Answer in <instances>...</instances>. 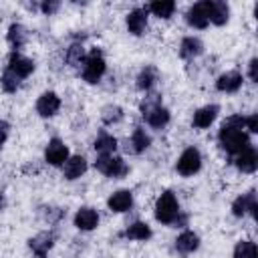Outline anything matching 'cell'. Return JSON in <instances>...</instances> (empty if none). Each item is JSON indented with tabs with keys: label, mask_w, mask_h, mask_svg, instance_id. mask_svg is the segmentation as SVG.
Returning <instances> with one entry per match:
<instances>
[{
	"label": "cell",
	"mask_w": 258,
	"mask_h": 258,
	"mask_svg": "<svg viewBox=\"0 0 258 258\" xmlns=\"http://www.w3.org/2000/svg\"><path fill=\"white\" fill-rule=\"evenodd\" d=\"M220 145L228 151V153H242L244 149L250 147V139L248 135L240 129V127H230L226 123H222V129H220Z\"/></svg>",
	"instance_id": "cell-1"
},
{
	"label": "cell",
	"mask_w": 258,
	"mask_h": 258,
	"mask_svg": "<svg viewBox=\"0 0 258 258\" xmlns=\"http://www.w3.org/2000/svg\"><path fill=\"white\" fill-rule=\"evenodd\" d=\"M177 216H179V204H177L173 191H163L157 198V204H155V218H157V222H161V224H175Z\"/></svg>",
	"instance_id": "cell-2"
},
{
	"label": "cell",
	"mask_w": 258,
	"mask_h": 258,
	"mask_svg": "<svg viewBox=\"0 0 258 258\" xmlns=\"http://www.w3.org/2000/svg\"><path fill=\"white\" fill-rule=\"evenodd\" d=\"M95 167L103 173V175H109V177H123L127 175L129 167L125 165V161L113 153H107V155H99L97 161H95Z\"/></svg>",
	"instance_id": "cell-3"
},
{
	"label": "cell",
	"mask_w": 258,
	"mask_h": 258,
	"mask_svg": "<svg viewBox=\"0 0 258 258\" xmlns=\"http://www.w3.org/2000/svg\"><path fill=\"white\" fill-rule=\"evenodd\" d=\"M105 73V60L101 56V50H91V54L85 58L83 64V79L87 83H97Z\"/></svg>",
	"instance_id": "cell-4"
},
{
	"label": "cell",
	"mask_w": 258,
	"mask_h": 258,
	"mask_svg": "<svg viewBox=\"0 0 258 258\" xmlns=\"http://www.w3.org/2000/svg\"><path fill=\"white\" fill-rule=\"evenodd\" d=\"M175 167H177V171H179L181 175H185V177L198 173L200 167H202V155H200V151H198L196 147H187V149L179 155Z\"/></svg>",
	"instance_id": "cell-5"
},
{
	"label": "cell",
	"mask_w": 258,
	"mask_h": 258,
	"mask_svg": "<svg viewBox=\"0 0 258 258\" xmlns=\"http://www.w3.org/2000/svg\"><path fill=\"white\" fill-rule=\"evenodd\" d=\"M210 8H212V2L210 0H202V2H196L185 18H187V24L194 26V28H206L208 22H210Z\"/></svg>",
	"instance_id": "cell-6"
},
{
	"label": "cell",
	"mask_w": 258,
	"mask_h": 258,
	"mask_svg": "<svg viewBox=\"0 0 258 258\" xmlns=\"http://www.w3.org/2000/svg\"><path fill=\"white\" fill-rule=\"evenodd\" d=\"M44 159H46L50 165H62V163L69 159V149H67V145H64L60 139H50L48 145H46V151H44Z\"/></svg>",
	"instance_id": "cell-7"
},
{
	"label": "cell",
	"mask_w": 258,
	"mask_h": 258,
	"mask_svg": "<svg viewBox=\"0 0 258 258\" xmlns=\"http://www.w3.org/2000/svg\"><path fill=\"white\" fill-rule=\"evenodd\" d=\"M58 107H60V99H58V95L52 93V91L42 93V95L38 97V101H36V113H38L40 117H52V115L58 111Z\"/></svg>",
	"instance_id": "cell-8"
},
{
	"label": "cell",
	"mask_w": 258,
	"mask_h": 258,
	"mask_svg": "<svg viewBox=\"0 0 258 258\" xmlns=\"http://www.w3.org/2000/svg\"><path fill=\"white\" fill-rule=\"evenodd\" d=\"M232 214L238 216V218H242L246 214H252V216L256 214V194H254V189L236 198V202L232 204Z\"/></svg>",
	"instance_id": "cell-9"
},
{
	"label": "cell",
	"mask_w": 258,
	"mask_h": 258,
	"mask_svg": "<svg viewBox=\"0 0 258 258\" xmlns=\"http://www.w3.org/2000/svg\"><path fill=\"white\" fill-rule=\"evenodd\" d=\"M125 22H127V28H129L131 34H135V36L143 34V30L147 26V8H135V10H131L127 14Z\"/></svg>",
	"instance_id": "cell-10"
},
{
	"label": "cell",
	"mask_w": 258,
	"mask_h": 258,
	"mask_svg": "<svg viewBox=\"0 0 258 258\" xmlns=\"http://www.w3.org/2000/svg\"><path fill=\"white\" fill-rule=\"evenodd\" d=\"M8 69H10L16 77L24 79V77H28V75L34 71V62H32L30 58L18 54V52H12L10 58H8Z\"/></svg>",
	"instance_id": "cell-11"
},
{
	"label": "cell",
	"mask_w": 258,
	"mask_h": 258,
	"mask_svg": "<svg viewBox=\"0 0 258 258\" xmlns=\"http://www.w3.org/2000/svg\"><path fill=\"white\" fill-rule=\"evenodd\" d=\"M242 87V75L238 71H230L218 77L216 81V89L222 93H236Z\"/></svg>",
	"instance_id": "cell-12"
},
{
	"label": "cell",
	"mask_w": 258,
	"mask_h": 258,
	"mask_svg": "<svg viewBox=\"0 0 258 258\" xmlns=\"http://www.w3.org/2000/svg\"><path fill=\"white\" fill-rule=\"evenodd\" d=\"M131 204H133V196L129 189H119V191L111 194L107 200V206L111 212H127L131 208Z\"/></svg>",
	"instance_id": "cell-13"
},
{
	"label": "cell",
	"mask_w": 258,
	"mask_h": 258,
	"mask_svg": "<svg viewBox=\"0 0 258 258\" xmlns=\"http://www.w3.org/2000/svg\"><path fill=\"white\" fill-rule=\"evenodd\" d=\"M97 224H99V214H97L93 208H81V210L75 214V226H77L79 230L89 232V230L97 228Z\"/></svg>",
	"instance_id": "cell-14"
},
{
	"label": "cell",
	"mask_w": 258,
	"mask_h": 258,
	"mask_svg": "<svg viewBox=\"0 0 258 258\" xmlns=\"http://www.w3.org/2000/svg\"><path fill=\"white\" fill-rule=\"evenodd\" d=\"M218 111H220L218 105H206V107L198 109V111L194 113V125H196L198 129L210 127V125L214 123V119L218 117Z\"/></svg>",
	"instance_id": "cell-15"
},
{
	"label": "cell",
	"mask_w": 258,
	"mask_h": 258,
	"mask_svg": "<svg viewBox=\"0 0 258 258\" xmlns=\"http://www.w3.org/2000/svg\"><path fill=\"white\" fill-rule=\"evenodd\" d=\"M236 165H238V169L244 171V173L256 171V167H258V153H256V149L250 145L248 149H244L242 153H238Z\"/></svg>",
	"instance_id": "cell-16"
},
{
	"label": "cell",
	"mask_w": 258,
	"mask_h": 258,
	"mask_svg": "<svg viewBox=\"0 0 258 258\" xmlns=\"http://www.w3.org/2000/svg\"><path fill=\"white\" fill-rule=\"evenodd\" d=\"M87 171V159L83 155H73L64 161V177L67 179H77Z\"/></svg>",
	"instance_id": "cell-17"
},
{
	"label": "cell",
	"mask_w": 258,
	"mask_h": 258,
	"mask_svg": "<svg viewBox=\"0 0 258 258\" xmlns=\"http://www.w3.org/2000/svg\"><path fill=\"white\" fill-rule=\"evenodd\" d=\"M143 117H145V121H147L151 127H155V129H161V127H165V125L169 123V111H167L165 107H161V105H157V107L145 111Z\"/></svg>",
	"instance_id": "cell-18"
},
{
	"label": "cell",
	"mask_w": 258,
	"mask_h": 258,
	"mask_svg": "<svg viewBox=\"0 0 258 258\" xmlns=\"http://www.w3.org/2000/svg\"><path fill=\"white\" fill-rule=\"evenodd\" d=\"M52 244H54V236L50 232H40L34 238H30V242H28V246L34 254H46L52 248Z\"/></svg>",
	"instance_id": "cell-19"
},
{
	"label": "cell",
	"mask_w": 258,
	"mask_h": 258,
	"mask_svg": "<svg viewBox=\"0 0 258 258\" xmlns=\"http://www.w3.org/2000/svg\"><path fill=\"white\" fill-rule=\"evenodd\" d=\"M204 50V44L200 38H194V36H185L181 40V46H179V54L181 58H194L198 54H202Z\"/></svg>",
	"instance_id": "cell-20"
},
{
	"label": "cell",
	"mask_w": 258,
	"mask_h": 258,
	"mask_svg": "<svg viewBox=\"0 0 258 258\" xmlns=\"http://www.w3.org/2000/svg\"><path fill=\"white\" fill-rule=\"evenodd\" d=\"M26 38H28V32H26V28L22 24H10V28H8V42L14 48V52L26 44Z\"/></svg>",
	"instance_id": "cell-21"
},
{
	"label": "cell",
	"mask_w": 258,
	"mask_h": 258,
	"mask_svg": "<svg viewBox=\"0 0 258 258\" xmlns=\"http://www.w3.org/2000/svg\"><path fill=\"white\" fill-rule=\"evenodd\" d=\"M129 145H131V147H127V149H131L133 153H141V151H145V149L151 145V137L145 133V129L137 127V129L133 131L131 139H129Z\"/></svg>",
	"instance_id": "cell-22"
},
{
	"label": "cell",
	"mask_w": 258,
	"mask_h": 258,
	"mask_svg": "<svg viewBox=\"0 0 258 258\" xmlns=\"http://www.w3.org/2000/svg\"><path fill=\"white\" fill-rule=\"evenodd\" d=\"M198 246H200V238H198V234H194V232H183V234H179L177 240H175V248H177L179 252H183V254H189V252L198 250Z\"/></svg>",
	"instance_id": "cell-23"
},
{
	"label": "cell",
	"mask_w": 258,
	"mask_h": 258,
	"mask_svg": "<svg viewBox=\"0 0 258 258\" xmlns=\"http://www.w3.org/2000/svg\"><path fill=\"white\" fill-rule=\"evenodd\" d=\"M228 16H230V8L226 2H212V8H210V22H214L216 26H222L228 22Z\"/></svg>",
	"instance_id": "cell-24"
},
{
	"label": "cell",
	"mask_w": 258,
	"mask_h": 258,
	"mask_svg": "<svg viewBox=\"0 0 258 258\" xmlns=\"http://www.w3.org/2000/svg\"><path fill=\"white\" fill-rule=\"evenodd\" d=\"M123 236L129 238V240H149L151 238V230H149V226L145 222H135L125 230Z\"/></svg>",
	"instance_id": "cell-25"
},
{
	"label": "cell",
	"mask_w": 258,
	"mask_h": 258,
	"mask_svg": "<svg viewBox=\"0 0 258 258\" xmlns=\"http://www.w3.org/2000/svg\"><path fill=\"white\" fill-rule=\"evenodd\" d=\"M147 10L153 12L157 18H169L173 14V10H175V2H171V0H157V2H151Z\"/></svg>",
	"instance_id": "cell-26"
},
{
	"label": "cell",
	"mask_w": 258,
	"mask_h": 258,
	"mask_svg": "<svg viewBox=\"0 0 258 258\" xmlns=\"http://www.w3.org/2000/svg\"><path fill=\"white\" fill-rule=\"evenodd\" d=\"M117 149V139L113 135H99L95 139V151H99V155H107V153H113Z\"/></svg>",
	"instance_id": "cell-27"
},
{
	"label": "cell",
	"mask_w": 258,
	"mask_h": 258,
	"mask_svg": "<svg viewBox=\"0 0 258 258\" xmlns=\"http://www.w3.org/2000/svg\"><path fill=\"white\" fill-rule=\"evenodd\" d=\"M155 81H157V71H155V67H145V69L139 73V77H137V87H139L141 91H149Z\"/></svg>",
	"instance_id": "cell-28"
},
{
	"label": "cell",
	"mask_w": 258,
	"mask_h": 258,
	"mask_svg": "<svg viewBox=\"0 0 258 258\" xmlns=\"http://www.w3.org/2000/svg\"><path fill=\"white\" fill-rule=\"evenodd\" d=\"M256 244L250 240H240L234 248V258H256Z\"/></svg>",
	"instance_id": "cell-29"
},
{
	"label": "cell",
	"mask_w": 258,
	"mask_h": 258,
	"mask_svg": "<svg viewBox=\"0 0 258 258\" xmlns=\"http://www.w3.org/2000/svg\"><path fill=\"white\" fill-rule=\"evenodd\" d=\"M67 62L73 64V67H79L81 62H85V48H83V44H79V42L71 44V48L67 50Z\"/></svg>",
	"instance_id": "cell-30"
},
{
	"label": "cell",
	"mask_w": 258,
	"mask_h": 258,
	"mask_svg": "<svg viewBox=\"0 0 258 258\" xmlns=\"http://www.w3.org/2000/svg\"><path fill=\"white\" fill-rule=\"evenodd\" d=\"M0 85H2V89H4L6 93H14V91L18 89V85H20V77H16L10 69H6L4 75L0 77Z\"/></svg>",
	"instance_id": "cell-31"
},
{
	"label": "cell",
	"mask_w": 258,
	"mask_h": 258,
	"mask_svg": "<svg viewBox=\"0 0 258 258\" xmlns=\"http://www.w3.org/2000/svg\"><path fill=\"white\" fill-rule=\"evenodd\" d=\"M103 123L105 125H113V123H119L121 121V117H123V109L121 107H117V105H107L105 109H103Z\"/></svg>",
	"instance_id": "cell-32"
},
{
	"label": "cell",
	"mask_w": 258,
	"mask_h": 258,
	"mask_svg": "<svg viewBox=\"0 0 258 258\" xmlns=\"http://www.w3.org/2000/svg\"><path fill=\"white\" fill-rule=\"evenodd\" d=\"M244 127H248L250 133H258V115L252 113L250 117H244Z\"/></svg>",
	"instance_id": "cell-33"
},
{
	"label": "cell",
	"mask_w": 258,
	"mask_h": 258,
	"mask_svg": "<svg viewBox=\"0 0 258 258\" xmlns=\"http://www.w3.org/2000/svg\"><path fill=\"white\" fill-rule=\"evenodd\" d=\"M58 6H60L58 2H42V6H40V8H42V12H44V14H52V12H56V10H58Z\"/></svg>",
	"instance_id": "cell-34"
},
{
	"label": "cell",
	"mask_w": 258,
	"mask_h": 258,
	"mask_svg": "<svg viewBox=\"0 0 258 258\" xmlns=\"http://www.w3.org/2000/svg\"><path fill=\"white\" fill-rule=\"evenodd\" d=\"M256 67H258V58H252L250 60V69H248V75H250V81H258V75H256Z\"/></svg>",
	"instance_id": "cell-35"
},
{
	"label": "cell",
	"mask_w": 258,
	"mask_h": 258,
	"mask_svg": "<svg viewBox=\"0 0 258 258\" xmlns=\"http://www.w3.org/2000/svg\"><path fill=\"white\" fill-rule=\"evenodd\" d=\"M6 135H8V125H6L4 121H0V147H2L4 141H6Z\"/></svg>",
	"instance_id": "cell-36"
},
{
	"label": "cell",
	"mask_w": 258,
	"mask_h": 258,
	"mask_svg": "<svg viewBox=\"0 0 258 258\" xmlns=\"http://www.w3.org/2000/svg\"><path fill=\"white\" fill-rule=\"evenodd\" d=\"M2 208H4V196L0 194V212H2Z\"/></svg>",
	"instance_id": "cell-37"
},
{
	"label": "cell",
	"mask_w": 258,
	"mask_h": 258,
	"mask_svg": "<svg viewBox=\"0 0 258 258\" xmlns=\"http://www.w3.org/2000/svg\"><path fill=\"white\" fill-rule=\"evenodd\" d=\"M34 258H46V254H34Z\"/></svg>",
	"instance_id": "cell-38"
}]
</instances>
